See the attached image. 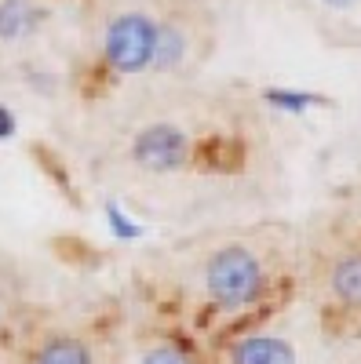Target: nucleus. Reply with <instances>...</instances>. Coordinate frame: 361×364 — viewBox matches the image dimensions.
Instances as JSON below:
<instances>
[{"label": "nucleus", "mask_w": 361, "mask_h": 364, "mask_svg": "<svg viewBox=\"0 0 361 364\" xmlns=\"http://www.w3.org/2000/svg\"><path fill=\"white\" fill-rule=\"evenodd\" d=\"M263 266L248 248H223L204 266V288L216 306L223 310H245L263 295Z\"/></svg>", "instance_id": "obj_1"}, {"label": "nucleus", "mask_w": 361, "mask_h": 364, "mask_svg": "<svg viewBox=\"0 0 361 364\" xmlns=\"http://www.w3.org/2000/svg\"><path fill=\"white\" fill-rule=\"evenodd\" d=\"M154 37H157L154 18L142 11H125L106 26L103 58L117 73H142L150 70V58H154Z\"/></svg>", "instance_id": "obj_2"}, {"label": "nucleus", "mask_w": 361, "mask_h": 364, "mask_svg": "<svg viewBox=\"0 0 361 364\" xmlns=\"http://www.w3.org/2000/svg\"><path fill=\"white\" fill-rule=\"evenodd\" d=\"M190 157H194V142H190V135L179 124H150L132 142L135 168L154 171V175L183 171L190 164Z\"/></svg>", "instance_id": "obj_3"}, {"label": "nucleus", "mask_w": 361, "mask_h": 364, "mask_svg": "<svg viewBox=\"0 0 361 364\" xmlns=\"http://www.w3.org/2000/svg\"><path fill=\"white\" fill-rule=\"evenodd\" d=\"M44 22V8L37 0H0V41L19 44L33 37Z\"/></svg>", "instance_id": "obj_4"}, {"label": "nucleus", "mask_w": 361, "mask_h": 364, "mask_svg": "<svg viewBox=\"0 0 361 364\" xmlns=\"http://www.w3.org/2000/svg\"><path fill=\"white\" fill-rule=\"evenodd\" d=\"M230 364H295V350L278 336H248L234 343Z\"/></svg>", "instance_id": "obj_5"}, {"label": "nucleus", "mask_w": 361, "mask_h": 364, "mask_svg": "<svg viewBox=\"0 0 361 364\" xmlns=\"http://www.w3.org/2000/svg\"><path fill=\"white\" fill-rule=\"evenodd\" d=\"M190 51V37L183 33L179 22H157V37H154V58H150V70H175Z\"/></svg>", "instance_id": "obj_6"}, {"label": "nucleus", "mask_w": 361, "mask_h": 364, "mask_svg": "<svg viewBox=\"0 0 361 364\" xmlns=\"http://www.w3.org/2000/svg\"><path fill=\"white\" fill-rule=\"evenodd\" d=\"M333 295L350 310H361V252L343 255L333 269Z\"/></svg>", "instance_id": "obj_7"}, {"label": "nucleus", "mask_w": 361, "mask_h": 364, "mask_svg": "<svg viewBox=\"0 0 361 364\" xmlns=\"http://www.w3.org/2000/svg\"><path fill=\"white\" fill-rule=\"evenodd\" d=\"M33 364H95V357H92V350H88L80 339L58 336V339H48L37 350V360Z\"/></svg>", "instance_id": "obj_8"}, {"label": "nucleus", "mask_w": 361, "mask_h": 364, "mask_svg": "<svg viewBox=\"0 0 361 364\" xmlns=\"http://www.w3.org/2000/svg\"><path fill=\"white\" fill-rule=\"evenodd\" d=\"M274 109H285V113H303L307 106H318L325 102L321 95H307V91H288V87H270L266 95H263Z\"/></svg>", "instance_id": "obj_9"}, {"label": "nucleus", "mask_w": 361, "mask_h": 364, "mask_svg": "<svg viewBox=\"0 0 361 364\" xmlns=\"http://www.w3.org/2000/svg\"><path fill=\"white\" fill-rule=\"evenodd\" d=\"M139 364H190V357L179 350V346H168V343H161V346H150L146 353H142V360Z\"/></svg>", "instance_id": "obj_10"}, {"label": "nucleus", "mask_w": 361, "mask_h": 364, "mask_svg": "<svg viewBox=\"0 0 361 364\" xmlns=\"http://www.w3.org/2000/svg\"><path fill=\"white\" fill-rule=\"evenodd\" d=\"M106 215H110V223H113V233H117V237H139V226H135L132 219L120 215V208H117V204H110V208H106Z\"/></svg>", "instance_id": "obj_11"}, {"label": "nucleus", "mask_w": 361, "mask_h": 364, "mask_svg": "<svg viewBox=\"0 0 361 364\" xmlns=\"http://www.w3.org/2000/svg\"><path fill=\"white\" fill-rule=\"evenodd\" d=\"M11 135H15V117H11V109L0 106V139H11Z\"/></svg>", "instance_id": "obj_12"}, {"label": "nucleus", "mask_w": 361, "mask_h": 364, "mask_svg": "<svg viewBox=\"0 0 361 364\" xmlns=\"http://www.w3.org/2000/svg\"><path fill=\"white\" fill-rule=\"evenodd\" d=\"M328 8H354V4H361V0H325Z\"/></svg>", "instance_id": "obj_13"}, {"label": "nucleus", "mask_w": 361, "mask_h": 364, "mask_svg": "<svg viewBox=\"0 0 361 364\" xmlns=\"http://www.w3.org/2000/svg\"><path fill=\"white\" fill-rule=\"evenodd\" d=\"M0 321H4V302H0Z\"/></svg>", "instance_id": "obj_14"}]
</instances>
